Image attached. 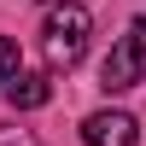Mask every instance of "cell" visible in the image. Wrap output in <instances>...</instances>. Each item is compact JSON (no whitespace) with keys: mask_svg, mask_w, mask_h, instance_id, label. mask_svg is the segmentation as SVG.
I'll return each mask as SVG.
<instances>
[{"mask_svg":"<svg viewBox=\"0 0 146 146\" xmlns=\"http://www.w3.org/2000/svg\"><path fill=\"white\" fill-rule=\"evenodd\" d=\"M88 35H94L88 6L58 0V6L41 18V58H47V70H76L82 53H88Z\"/></svg>","mask_w":146,"mask_h":146,"instance_id":"6da1fadb","label":"cell"},{"mask_svg":"<svg viewBox=\"0 0 146 146\" xmlns=\"http://www.w3.org/2000/svg\"><path fill=\"white\" fill-rule=\"evenodd\" d=\"M135 82H146V18H135L117 35V47L100 64V88L105 94H123V88H135Z\"/></svg>","mask_w":146,"mask_h":146,"instance_id":"7a4b0ae2","label":"cell"},{"mask_svg":"<svg viewBox=\"0 0 146 146\" xmlns=\"http://www.w3.org/2000/svg\"><path fill=\"white\" fill-rule=\"evenodd\" d=\"M82 146H140V123L129 111H94V117H82Z\"/></svg>","mask_w":146,"mask_h":146,"instance_id":"3957f363","label":"cell"},{"mask_svg":"<svg viewBox=\"0 0 146 146\" xmlns=\"http://www.w3.org/2000/svg\"><path fill=\"white\" fill-rule=\"evenodd\" d=\"M6 100L18 105V111H41V105L53 100V82L47 76H12L6 82Z\"/></svg>","mask_w":146,"mask_h":146,"instance_id":"277c9868","label":"cell"},{"mask_svg":"<svg viewBox=\"0 0 146 146\" xmlns=\"http://www.w3.org/2000/svg\"><path fill=\"white\" fill-rule=\"evenodd\" d=\"M12 76H18V47H12L6 35H0V88H6Z\"/></svg>","mask_w":146,"mask_h":146,"instance_id":"5b68a950","label":"cell"},{"mask_svg":"<svg viewBox=\"0 0 146 146\" xmlns=\"http://www.w3.org/2000/svg\"><path fill=\"white\" fill-rule=\"evenodd\" d=\"M0 146H41L29 129H0Z\"/></svg>","mask_w":146,"mask_h":146,"instance_id":"8992f818","label":"cell"},{"mask_svg":"<svg viewBox=\"0 0 146 146\" xmlns=\"http://www.w3.org/2000/svg\"><path fill=\"white\" fill-rule=\"evenodd\" d=\"M47 6H58V0H47Z\"/></svg>","mask_w":146,"mask_h":146,"instance_id":"52a82bcc","label":"cell"}]
</instances>
